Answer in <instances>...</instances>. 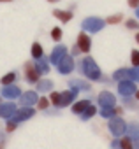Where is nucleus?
<instances>
[{
    "label": "nucleus",
    "mask_w": 139,
    "mask_h": 149,
    "mask_svg": "<svg viewBox=\"0 0 139 149\" xmlns=\"http://www.w3.org/2000/svg\"><path fill=\"white\" fill-rule=\"evenodd\" d=\"M51 39L58 42V40L62 39V28H53V30H51Z\"/></svg>",
    "instance_id": "bb28decb"
},
{
    "label": "nucleus",
    "mask_w": 139,
    "mask_h": 149,
    "mask_svg": "<svg viewBox=\"0 0 139 149\" xmlns=\"http://www.w3.org/2000/svg\"><path fill=\"white\" fill-rule=\"evenodd\" d=\"M104 25H106V21L100 19V18H95V16L83 19V28H85V32H99V30L104 28Z\"/></svg>",
    "instance_id": "f03ea898"
},
{
    "label": "nucleus",
    "mask_w": 139,
    "mask_h": 149,
    "mask_svg": "<svg viewBox=\"0 0 139 149\" xmlns=\"http://www.w3.org/2000/svg\"><path fill=\"white\" fill-rule=\"evenodd\" d=\"M116 114H121L120 107H107V109H100V116L102 118H114Z\"/></svg>",
    "instance_id": "a211bd4d"
},
{
    "label": "nucleus",
    "mask_w": 139,
    "mask_h": 149,
    "mask_svg": "<svg viewBox=\"0 0 139 149\" xmlns=\"http://www.w3.org/2000/svg\"><path fill=\"white\" fill-rule=\"evenodd\" d=\"M53 14H55V18H58L62 23H67V21L72 19V13H69V11H60V9H56V11H53Z\"/></svg>",
    "instance_id": "dca6fc26"
},
{
    "label": "nucleus",
    "mask_w": 139,
    "mask_h": 149,
    "mask_svg": "<svg viewBox=\"0 0 139 149\" xmlns=\"http://www.w3.org/2000/svg\"><path fill=\"white\" fill-rule=\"evenodd\" d=\"M37 90H39L41 93L51 91V90H53V83H51V81H48V79H42V81H39V83H37Z\"/></svg>",
    "instance_id": "412c9836"
},
{
    "label": "nucleus",
    "mask_w": 139,
    "mask_h": 149,
    "mask_svg": "<svg viewBox=\"0 0 139 149\" xmlns=\"http://www.w3.org/2000/svg\"><path fill=\"white\" fill-rule=\"evenodd\" d=\"M137 16H139V7H137Z\"/></svg>",
    "instance_id": "58836bf2"
},
{
    "label": "nucleus",
    "mask_w": 139,
    "mask_h": 149,
    "mask_svg": "<svg viewBox=\"0 0 139 149\" xmlns=\"http://www.w3.org/2000/svg\"><path fill=\"white\" fill-rule=\"evenodd\" d=\"M128 79L139 83V68H128Z\"/></svg>",
    "instance_id": "a878e982"
},
{
    "label": "nucleus",
    "mask_w": 139,
    "mask_h": 149,
    "mask_svg": "<svg viewBox=\"0 0 139 149\" xmlns=\"http://www.w3.org/2000/svg\"><path fill=\"white\" fill-rule=\"evenodd\" d=\"M37 105H39V109H46L49 105V100L48 98H39L37 100Z\"/></svg>",
    "instance_id": "c756f323"
},
{
    "label": "nucleus",
    "mask_w": 139,
    "mask_h": 149,
    "mask_svg": "<svg viewBox=\"0 0 139 149\" xmlns=\"http://www.w3.org/2000/svg\"><path fill=\"white\" fill-rule=\"evenodd\" d=\"M120 149H134V140L130 137H123L120 140Z\"/></svg>",
    "instance_id": "b1692460"
},
{
    "label": "nucleus",
    "mask_w": 139,
    "mask_h": 149,
    "mask_svg": "<svg viewBox=\"0 0 139 149\" xmlns=\"http://www.w3.org/2000/svg\"><path fill=\"white\" fill-rule=\"evenodd\" d=\"M111 149H120V140H114V142L111 144Z\"/></svg>",
    "instance_id": "f704fd0d"
},
{
    "label": "nucleus",
    "mask_w": 139,
    "mask_h": 149,
    "mask_svg": "<svg viewBox=\"0 0 139 149\" xmlns=\"http://www.w3.org/2000/svg\"><path fill=\"white\" fill-rule=\"evenodd\" d=\"M127 28H139V21L137 19H127Z\"/></svg>",
    "instance_id": "7c9ffc66"
},
{
    "label": "nucleus",
    "mask_w": 139,
    "mask_h": 149,
    "mask_svg": "<svg viewBox=\"0 0 139 149\" xmlns=\"http://www.w3.org/2000/svg\"><path fill=\"white\" fill-rule=\"evenodd\" d=\"M32 56H34L35 60H39V58H42V56H44V51H42V46H41L39 42H35V44L32 46Z\"/></svg>",
    "instance_id": "4be33fe9"
},
{
    "label": "nucleus",
    "mask_w": 139,
    "mask_h": 149,
    "mask_svg": "<svg viewBox=\"0 0 139 149\" xmlns=\"http://www.w3.org/2000/svg\"><path fill=\"white\" fill-rule=\"evenodd\" d=\"M113 79L118 81V83H120V81H130V79H128V68H120L118 72H114V74H113Z\"/></svg>",
    "instance_id": "6ab92c4d"
},
{
    "label": "nucleus",
    "mask_w": 139,
    "mask_h": 149,
    "mask_svg": "<svg viewBox=\"0 0 139 149\" xmlns=\"http://www.w3.org/2000/svg\"><path fill=\"white\" fill-rule=\"evenodd\" d=\"M128 6L134 7V9H137L139 7V0H128Z\"/></svg>",
    "instance_id": "473e14b6"
},
{
    "label": "nucleus",
    "mask_w": 139,
    "mask_h": 149,
    "mask_svg": "<svg viewBox=\"0 0 139 149\" xmlns=\"http://www.w3.org/2000/svg\"><path fill=\"white\" fill-rule=\"evenodd\" d=\"M16 104L14 102H7V104H2L0 105V118H6V119H11L16 112Z\"/></svg>",
    "instance_id": "f8f14e48"
},
{
    "label": "nucleus",
    "mask_w": 139,
    "mask_h": 149,
    "mask_svg": "<svg viewBox=\"0 0 139 149\" xmlns=\"http://www.w3.org/2000/svg\"><path fill=\"white\" fill-rule=\"evenodd\" d=\"M14 81H16V74L14 72H9V74H6V76L2 77V84L4 86H11V84H14Z\"/></svg>",
    "instance_id": "5701e85b"
},
{
    "label": "nucleus",
    "mask_w": 139,
    "mask_h": 149,
    "mask_svg": "<svg viewBox=\"0 0 139 149\" xmlns=\"http://www.w3.org/2000/svg\"><path fill=\"white\" fill-rule=\"evenodd\" d=\"M65 54H67V47L60 44V46H56V47H55V49L51 51V56H49V61H51L53 65H58V63L62 61V58H63Z\"/></svg>",
    "instance_id": "9d476101"
},
{
    "label": "nucleus",
    "mask_w": 139,
    "mask_h": 149,
    "mask_svg": "<svg viewBox=\"0 0 139 149\" xmlns=\"http://www.w3.org/2000/svg\"><path fill=\"white\" fill-rule=\"evenodd\" d=\"M135 98H137V100H139V90H137V91H135Z\"/></svg>",
    "instance_id": "c9c22d12"
},
{
    "label": "nucleus",
    "mask_w": 139,
    "mask_h": 149,
    "mask_svg": "<svg viewBox=\"0 0 139 149\" xmlns=\"http://www.w3.org/2000/svg\"><path fill=\"white\" fill-rule=\"evenodd\" d=\"M107 126H109V132L114 137H121L127 132V125H125V121L121 118H111V121H109Z\"/></svg>",
    "instance_id": "7ed1b4c3"
},
{
    "label": "nucleus",
    "mask_w": 139,
    "mask_h": 149,
    "mask_svg": "<svg viewBox=\"0 0 139 149\" xmlns=\"http://www.w3.org/2000/svg\"><path fill=\"white\" fill-rule=\"evenodd\" d=\"M135 40H137V42H139V33H137V35H135Z\"/></svg>",
    "instance_id": "e433bc0d"
},
{
    "label": "nucleus",
    "mask_w": 139,
    "mask_h": 149,
    "mask_svg": "<svg viewBox=\"0 0 139 149\" xmlns=\"http://www.w3.org/2000/svg\"><path fill=\"white\" fill-rule=\"evenodd\" d=\"M49 98H51L49 102H51L53 105H56V107H58V102H60V91H53Z\"/></svg>",
    "instance_id": "c85d7f7f"
},
{
    "label": "nucleus",
    "mask_w": 139,
    "mask_h": 149,
    "mask_svg": "<svg viewBox=\"0 0 139 149\" xmlns=\"http://www.w3.org/2000/svg\"><path fill=\"white\" fill-rule=\"evenodd\" d=\"M56 67H58V72H60V74H69V72H72V68H74V60H72V56H71V54H65V56L62 58V61H60Z\"/></svg>",
    "instance_id": "6e6552de"
},
{
    "label": "nucleus",
    "mask_w": 139,
    "mask_h": 149,
    "mask_svg": "<svg viewBox=\"0 0 139 149\" xmlns=\"http://www.w3.org/2000/svg\"><path fill=\"white\" fill-rule=\"evenodd\" d=\"M81 72L85 74L90 81H99L100 79V68L97 67V63L90 56H85L81 60Z\"/></svg>",
    "instance_id": "f257e3e1"
},
{
    "label": "nucleus",
    "mask_w": 139,
    "mask_h": 149,
    "mask_svg": "<svg viewBox=\"0 0 139 149\" xmlns=\"http://www.w3.org/2000/svg\"><path fill=\"white\" fill-rule=\"evenodd\" d=\"M78 49L81 51V53H88L90 51V47H92V40H90V37H88V33H85V32H81L79 35H78Z\"/></svg>",
    "instance_id": "1a4fd4ad"
},
{
    "label": "nucleus",
    "mask_w": 139,
    "mask_h": 149,
    "mask_svg": "<svg viewBox=\"0 0 139 149\" xmlns=\"http://www.w3.org/2000/svg\"><path fill=\"white\" fill-rule=\"evenodd\" d=\"M97 102H99L100 109L114 107V104H116V97H114L113 93H109V91H102V93H99V97H97Z\"/></svg>",
    "instance_id": "20e7f679"
},
{
    "label": "nucleus",
    "mask_w": 139,
    "mask_h": 149,
    "mask_svg": "<svg viewBox=\"0 0 139 149\" xmlns=\"http://www.w3.org/2000/svg\"><path fill=\"white\" fill-rule=\"evenodd\" d=\"M21 104H23V107H30V105H34V104H37V93L35 91H27V93H21Z\"/></svg>",
    "instance_id": "4468645a"
},
{
    "label": "nucleus",
    "mask_w": 139,
    "mask_h": 149,
    "mask_svg": "<svg viewBox=\"0 0 139 149\" xmlns=\"http://www.w3.org/2000/svg\"><path fill=\"white\" fill-rule=\"evenodd\" d=\"M14 128H16V123H13V121L9 119V123H7V132H13Z\"/></svg>",
    "instance_id": "72a5a7b5"
},
{
    "label": "nucleus",
    "mask_w": 139,
    "mask_h": 149,
    "mask_svg": "<svg viewBox=\"0 0 139 149\" xmlns=\"http://www.w3.org/2000/svg\"><path fill=\"white\" fill-rule=\"evenodd\" d=\"M95 112H97V109H95L93 105H90V107H88V109L81 114V119H83V121H86V119H90L92 116H95Z\"/></svg>",
    "instance_id": "393cba45"
},
{
    "label": "nucleus",
    "mask_w": 139,
    "mask_h": 149,
    "mask_svg": "<svg viewBox=\"0 0 139 149\" xmlns=\"http://www.w3.org/2000/svg\"><path fill=\"white\" fill-rule=\"evenodd\" d=\"M120 21H121V14H116V16L107 18V23H120Z\"/></svg>",
    "instance_id": "2f4dec72"
},
{
    "label": "nucleus",
    "mask_w": 139,
    "mask_h": 149,
    "mask_svg": "<svg viewBox=\"0 0 139 149\" xmlns=\"http://www.w3.org/2000/svg\"><path fill=\"white\" fill-rule=\"evenodd\" d=\"M25 77H27L30 83H39L41 74H39V70L35 68L34 63H27V65H25Z\"/></svg>",
    "instance_id": "9b49d317"
},
{
    "label": "nucleus",
    "mask_w": 139,
    "mask_h": 149,
    "mask_svg": "<svg viewBox=\"0 0 139 149\" xmlns=\"http://www.w3.org/2000/svg\"><path fill=\"white\" fill-rule=\"evenodd\" d=\"M118 91H120L121 97H130L132 93L137 91V88H135L134 81H120L118 83Z\"/></svg>",
    "instance_id": "0eeeda50"
},
{
    "label": "nucleus",
    "mask_w": 139,
    "mask_h": 149,
    "mask_svg": "<svg viewBox=\"0 0 139 149\" xmlns=\"http://www.w3.org/2000/svg\"><path fill=\"white\" fill-rule=\"evenodd\" d=\"M130 60H132V65H134L135 68H139V51H137V49L132 51V58H130Z\"/></svg>",
    "instance_id": "cd10ccee"
},
{
    "label": "nucleus",
    "mask_w": 139,
    "mask_h": 149,
    "mask_svg": "<svg viewBox=\"0 0 139 149\" xmlns=\"http://www.w3.org/2000/svg\"><path fill=\"white\" fill-rule=\"evenodd\" d=\"M2 97L4 98H20L21 97V90L18 88V86H14V84H11V86H4L2 88Z\"/></svg>",
    "instance_id": "ddd939ff"
},
{
    "label": "nucleus",
    "mask_w": 139,
    "mask_h": 149,
    "mask_svg": "<svg viewBox=\"0 0 139 149\" xmlns=\"http://www.w3.org/2000/svg\"><path fill=\"white\" fill-rule=\"evenodd\" d=\"M76 95H78V90H74V88H69V90L62 91V93H60V102H58V107H67L69 104H71V102L76 98Z\"/></svg>",
    "instance_id": "423d86ee"
},
{
    "label": "nucleus",
    "mask_w": 139,
    "mask_h": 149,
    "mask_svg": "<svg viewBox=\"0 0 139 149\" xmlns=\"http://www.w3.org/2000/svg\"><path fill=\"white\" fill-rule=\"evenodd\" d=\"M0 105H2V104H0Z\"/></svg>",
    "instance_id": "ea45409f"
},
{
    "label": "nucleus",
    "mask_w": 139,
    "mask_h": 149,
    "mask_svg": "<svg viewBox=\"0 0 139 149\" xmlns=\"http://www.w3.org/2000/svg\"><path fill=\"white\" fill-rule=\"evenodd\" d=\"M69 84H71V88H74V90H78V91H79V90H86V91L90 90V84L85 83V81H79V79H72Z\"/></svg>",
    "instance_id": "aec40b11"
},
{
    "label": "nucleus",
    "mask_w": 139,
    "mask_h": 149,
    "mask_svg": "<svg viewBox=\"0 0 139 149\" xmlns=\"http://www.w3.org/2000/svg\"><path fill=\"white\" fill-rule=\"evenodd\" d=\"M48 2H56V0H48Z\"/></svg>",
    "instance_id": "4c0bfd02"
},
{
    "label": "nucleus",
    "mask_w": 139,
    "mask_h": 149,
    "mask_svg": "<svg viewBox=\"0 0 139 149\" xmlns=\"http://www.w3.org/2000/svg\"><path fill=\"white\" fill-rule=\"evenodd\" d=\"M92 104H90V100H79V102H76L74 105H72V112H76V114H83L88 107H90Z\"/></svg>",
    "instance_id": "2eb2a0df"
},
{
    "label": "nucleus",
    "mask_w": 139,
    "mask_h": 149,
    "mask_svg": "<svg viewBox=\"0 0 139 149\" xmlns=\"http://www.w3.org/2000/svg\"><path fill=\"white\" fill-rule=\"evenodd\" d=\"M35 68L39 70V74H48V72H49V63H48V60H46V58H39V60L35 61Z\"/></svg>",
    "instance_id": "f3484780"
},
{
    "label": "nucleus",
    "mask_w": 139,
    "mask_h": 149,
    "mask_svg": "<svg viewBox=\"0 0 139 149\" xmlns=\"http://www.w3.org/2000/svg\"><path fill=\"white\" fill-rule=\"evenodd\" d=\"M34 114H35V111H34L32 107H23V109H20V111L14 112V116L11 118V121L18 125V123H21V121H27V119L32 118Z\"/></svg>",
    "instance_id": "39448f33"
}]
</instances>
